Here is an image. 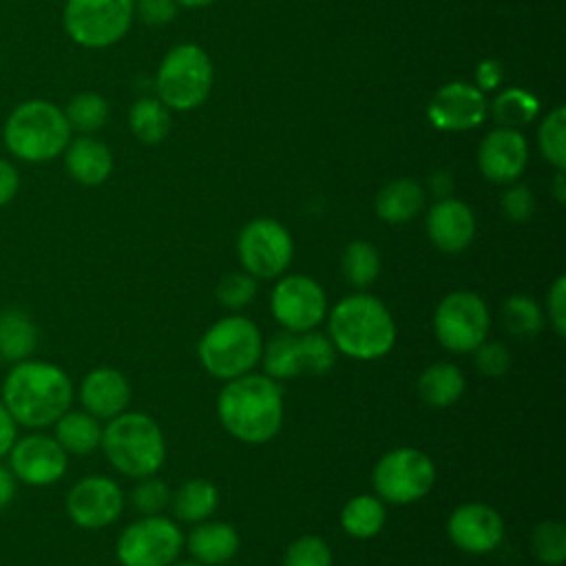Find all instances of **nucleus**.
I'll list each match as a JSON object with an SVG mask.
<instances>
[{"mask_svg":"<svg viewBox=\"0 0 566 566\" xmlns=\"http://www.w3.org/2000/svg\"><path fill=\"white\" fill-rule=\"evenodd\" d=\"M223 429L248 444L272 440L283 424V394L274 378L243 374L223 385L217 398Z\"/></svg>","mask_w":566,"mask_h":566,"instance_id":"1","label":"nucleus"},{"mask_svg":"<svg viewBox=\"0 0 566 566\" xmlns=\"http://www.w3.org/2000/svg\"><path fill=\"white\" fill-rule=\"evenodd\" d=\"M73 400L66 371L42 360H22L4 378L2 405L15 420L31 429L53 424Z\"/></svg>","mask_w":566,"mask_h":566,"instance_id":"2","label":"nucleus"},{"mask_svg":"<svg viewBox=\"0 0 566 566\" xmlns=\"http://www.w3.org/2000/svg\"><path fill=\"white\" fill-rule=\"evenodd\" d=\"M327 332L336 352L356 360L380 358L396 343L394 316L387 305L371 294L340 298L329 310Z\"/></svg>","mask_w":566,"mask_h":566,"instance_id":"3","label":"nucleus"},{"mask_svg":"<svg viewBox=\"0 0 566 566\" xmlns=\"http://www.w3.org/2000/svg\"><path fill=\"white\" fill-rule=\"evenodd\" d=\"M106 460L128 478L155 475L166 460V440L159 424L139 411H122L102 429Z\"/></svg>","mask_w":566,"mask_h":566,"instance_id":"4","label":"nucleus"},{"mask_svg":"<svg viewBox=\"0 0 566 566\" xmlns=\"http://www.w3.org/2000/svg\"><path fill=\"white\" fill-rule=\"evenodd\" d=\"M71 139L64 111L46 99H29L15 106L4 124V146L24 161H49Z\"/></svg>","mask_w":566,"mask_h":566,"instance_id":"5","label":"nucleus"},{"mask_svg":"<svg viewBox=\"0 0 566 566\" xmlns=\"http://www.w3.org/2000/svg\"><path fill=\"white\" fill-rule=\"evenodd\" d=\"M263 352V338L254 321L241 314L226 316L206 329L197 345L199 360L219 380L248 374Z\"/></svg>","mask_w":566,"mask_h":566,"instance_id":"6","label":"nucleus"},{"mask_svg":"<svg viewBox=\"0 0 566 566\" xmlns=\"http://www.w3.org/2000/svg\"><path fill=\"white\" fill-rule=\"evenodd\" d=\"M212 62L197 44H179L166 53L157 71L159 99L175 111L197 108L210 93Z\"/></svg>","mask_w":566,"mask_h":566,"instance_id":"7","label":"nucleus"},{"mask_svg":"<svg viewBox=\"0 0 566 566\" xmlns=\"http://www.w3.org/2000/svg\"><path fill=\"white\" fill-rule=\"evenodd\" d=\"M371 482L382 502L411 504L433 489L436 467L424 451L398 447L376 462Z\"/></svg>","mask_w":566,"mask_h":566,"instance_id":"8","label":"nucleus"},{"mask_svg":"<svg viewBox=\"0 0 566 566\" xmlns=\"http://www.w3.org/2000/svg\"><path fill=\"white\" fill-rule=\"evenodd\" d=\"M491 314L486 303L469 290L449 292L436 307L433 334L453 354H471L486 340Z\"/></svg>","mask_w":566,"mask_h":566,"instance_id":"9","label":"nucleus"},{"mask_svg":"<svg viewBox=\"0 0 566 566\" xmlns=\"http://www.w3.org/2000/svg\"><path fill=\"white\" fill-rule=\"evenodd\" d=\"M135 0H66L64 29L86 49L115 44L130 27Z\"/></svg>","mask_w":566,"mask_h":566,"instance_id":"10","label":"nucleus"},{"mask_svg":"<svg viewBox=\"0 0 566 566\" xmlns=\"http://www.w3.org/2000/svg\"><path fill=\"white\" fill-rule=\"evenodd\" d=\"M181 548L184 535L175 522L146 515L119 533L115 553L122 566H170Z\"/></svg>","mask_w":566,"mask_h":566,"instance_id":"11","label":"nucleus"},{"mask_svg":"<svg viewBox=\"0 0 566 566\" xmlns=\"http://www.w3.org/2000/svg\"><path fill=\"white\" fill-rule=\"evenodd\" d=\"M243 272L254 279H276L292 261L294 243L290 232L274 219H252L237 239Z\"/></svg>","mask_w":566,"mask_h":566,"instance_id":"12","label":"nucleus"},{"mask_svg":"<svg viewBox=\"0 0 566 566\" xmlns=\"http://www.w3.org/2000/svg\"><path fill=\"white\" fill-rule=\"evenodd\" d=\"M270 307L281 327L294 334L314 329L327 314L323 287L305 274L283 276L270 296Z\"/></svg>","mask_w":566,"mask_h":566,"instance_id":"13","label":"nucleus"},{"mask_svg":"<svg viewBox=\"0 0 566 566\" xmlns=\"http://www.w3.org/2000/svg\"><path fill=\"white\" fill-rule=\"evenodd\" d=\"M122 509L124 493L106 475H86L66 495V513L82 528H104L122 515Z\"/></svg>","mask_w":566,"mask_h":566,"instance_id":"14","label":"nucleus"},{"mask_svg":"<svg viewBox=\"0 0 566 566\" xmlns=\"http://www.w3.org/2000/svg\"><path fill=\"white\" fill-rule=\"evenodd\" d=\"M9 455L11 473L31 484L46 486L57 482L66 471V451L60 442L44 433H29L24 438H15Z\"/></svg>","mask_w":566,"mask_h":566,"instance_id":"15","label":"nucleus"},{"mask_svg":"<svg viewBox=\"0 0 566 566\" xmlns=\"http://www.w3.org/2000/svg\"><path fill=\"white\" fill-rule=\"evenodd\" d=\"M447 533L460 551L482 555L500 546L504 522L493 506L484 502H464L451 511Z\"/></svg>","mask_w":566,"mask_h":566,"instance_id":"16","label":"nucleus"},{"mask_svg":"<svg viewBox=\"0 0 566 566\" xmlns=\"http://www.w3.org/2000/svg\"><path fill=\"white\" fill-rule=\"evenodd\" d=\"M427 117L440 130H469L484 122L486 99L478 86L451 82L436 91Z\"/></svg>","mask_w":566,"mask_h":566,"instance_id":"17","label":"nucleus"},{"mask_svg":"<svg viewBox=\"0 0 566 566\" xmlns=\"http://www.w3.org/2000/svg\"><path fill=\"white\" fill-rule=\"evenodd\" d=\"M526 139L515 128L491 130L478 148V166L489 181L509 184L517 179L526 166Z\"/></svg>","mask_w":566,"mask_h":566,"instance_id":"18","label":"nucleus"},{"mask_svg":"<svg viewBox=\"0 0 566 566\" xmlns=\"http://www.w3.org/2000/svg\"><path fill=\"white\" fill-rule=\"evenodd\" d=\"M427 234L438 250L458 254L467 250L475 237V217L464 201L442 197L427 212Z\"/></svg>","mask_w":566,"mask_h":566,"instance_id":"19","label":"nucleus"},{"mask_svg":"<svg viewBox=\"0 0 566 566\" xmlns=\"http://www.w3.org/2000/svg\"><path fill=\"white\" fill-rule=\"evenodd\" d=\"M130 400V387L122 371L113 367H97L88 371L80 385V402L84 411L97 420L119 416Z\"/></svg>","mask_w":566,"mask_h":566,"instance_id":"20","label":"nucleus"},{"mask_svg":"<svg viewBox=\"0 0 566 566\" xmlns=\"http://www.w3.org/2000/svg\"><path fill=\"white\" fill-rule=\"evenodd\" d=\"M195 562L219 566L230 562L239 551V533L226 522H199L188 537H184Z\"/></svg>","mask_w":566,"mask_h":566,"instance_id":"21","label":"nucleus"},{"mask_svg":"<svg viewBox=\"0 0 566 566\" xmlns=\"http://www.w3.org/2000/svg\"><path fill=\"white\" fill-rule=\"evenodd\" d=\"M64 161L69 175L84 186H97L106 181L113 170V155L108 146L93 137H77L66 144Z\"/></svg>","mask_w":566,"mask_h":566,"instance_id":"22","label":"nucleus"},{"mask_svg":"<svg viewBox=\"0 0 566 566\" xmlns=\"http://www.w3.org/2000/svg\"><path fill=\"white\" fill-rule=\"evenodd\" d=\"M424 203V192L413 179H396L376 195V214L387 223H405L413 219Z\"/></svg>","mask_w":566,"mask_h":566,"instance_id":"23","label":"nucleus"},{"mask_svg":"<svg viewBox=\"0 0 566 566\" xmlns=\"http://www.w3.org/2000/svg\"><path fill=\"white\" fill-rule=\"evenodd\" d=\"M464 391V374L453 363H431L418 378V396L431 407H451Z\"/></svg>","mask_w":566,"mask_h":566,"instance_id":"24","label":"nucleus"},{"mask_svg":"<svg viewBox=\"0 0 566 566\" xmlns=\"http://www.w3.org/2000/svg\"><path fill=\"white\" fill-rule=\"evenodd\" d=\"M55 440L66 453L88 455L102 442V427L88 411H64L55 422Z\"/></svg>","mask_w":566,"mask_h":566,"instance_id":"25","label":"nucleus"},{"mask_svg":"<svg viewBox=\"0 0 566 566\" xmlns=\"http://www.w3.org/2000/svg\"><path fill=\"white\" fill-rule=\"evenodd\" d=\"M385 502L378 495H356L340 511V526L349 537L369 539L385 526Z\"/></svg>","mask_w":566,"mask_h":566,"instance_id":"26","label":"nucleus"},{"mask_svg":"<svg viewBox=\"0 0 566 566\" xmlns=\"http://www.w3.org/2000/svg\"><path fill=\"white\" fill-rule=\"evenodd\" d=\"M219 502L217 486L206 478L186 480L172 495V513L181 522H203L208 520Z\"/></svg>","mask_w":566,"mask_h":566,"instance_id":"27","label":"nucleus"},{"mask_svg":"<svg viewBox=\"0 0 566 566\" xmlns=\"http://www.w3.org/2000/svg\"><path fill=\"white\" fill-rule=\"evenodd\" d=\"M38 345V327L22 310L0 314V356L4 360H27Z\"/></svg>","mask_w":566,"mask_h":566,"instance_id":"28","label":"nucleus"},{"mask_svg":"<svg viewBox=\"0 0 566 566\" xmlns=\"http://www.w3.org/2000/svg\"><path fill=\"white\" fill-rule=\"evenodd\" d=\"M261 360L265 367V376L274 380L294 378L301 374V356H298V334L279 332L268 340L261 352Z\"/></svg>","mask_w":566,"mask_h":566,"instance_id":"29","label":"nucleus"},{"mask_svg":"<svg viewBox=\"0 0 566 566\" xmlns=\"http://www.w3.org/2000/svg\"><path fill=\"white\" fill-rule=\"evenodd\" d=\"M133 135L144 144H159L170 130V113L161 99H137L128 115Z\"/></svg>","mask_w":566,"mask_h":566,"instance_id":"30","label":"nucleus"},{"mask_svg":"<svg viewBox=\"0 0 566 566\" xmlns=\"http://www.w3.org/2000/svg\"><path fill=\"white\" fill-rule=\"evenodd\" d=\"M537 111H539V102L522 88H504L495 95L491 104L493 119L502 128H515V130L520 126H526L531 119H535Z\"/></svg>","mask_w":566,"mask_h":566,"instance_id":"31","label":"nucleus"},{"mask_svg":"<svg viewBox=\"0 0 566 566\" xmlns=\"http://www.w3.org/2000/svg\"><path fill=\"white\" fill-rule=\"evenodd\" d=\"M340 268L349 285L363 290L380 274V254L367 241H352L340 256Z\"/></svg>","mask_w":566,"mask_h":566,"instance_id":"32","label":"nucleus"},{"mask_svg":"<svg viewBox=\"0 0 566 566\" xmlns=\"http://www.w3.org/2000/svg\"><path fill=\"white\" fill-rule=\"evenodd\" d=\"M502 323L513 336L533 338L544 327V312L533 298L515 294L502 305Z\"/></svg>","mask_w":566,"mask_h":566,"instance_id":"33","label":"nucleus"},{"mask_svg":"<svg viewBox=\"0 0 566 566\" xmlns=\"http://www.w3.org/2000/svg\"><path fill=\"white\" fill-rule=\"evenodd\" d=\"M531 548L537 562L546 566H559L566 559V528L562 522L544 520L531 531Z\"/></svg>","mask_w":566,"mask_h":566,"instance_id":"34","label":"nucleus"},{"mask_svg":"<svg viewBox=\"0 0 566 566\" xmlns=\"http://www.w3.org/2000/svg\"><path fill=\"white\" fill-rule=\"evenodd\" d=\"M298 356H301V374L323 376L332 371L336 365V347L329 336L316 332H303L298 336Z\"/></svg>","mask_w":566,"mask_h":566,"instance_id":"35","label":"nucleus"},{"mask_svg":"<svg viewBox=\"0 0 566 566\" xmlns=\"http://www.w3.org/2000/svg\"><path fill=\"white\" fill-rule=\"evenodd\" d=\"M64 117L71 128H77L82 133H93L104 126L108 117V104L97 93H80L66 104Z\"/></svg>","mask_w":566,"mask_h":566,"instance_id":"36","label":"nucleus"},{"mask_svg":"<svg viewBox=\"0 0 566 566\" xmlns=\"http://www.w3.org/2000/svg\"><path fill=\"white\" fill-rule=\"evenodd\" d=\"M564 126H566V111L564 106H557L551 111L537 133L539 150L548 164H553L557 170L566 168V148H564Z\"/></svg>","mask_w":566,"mask_h":566,"instance_id":"37","label":"nucleus"},{"mask_svg":"<svg viewBox=\"0 0 566 566\" xmlns=\"http://www.w3.org/2000/svg\"><path fill=\"white\" fill-rule=\"evenodd\" d=\"M283 566H332V551L318 535H303L287 546Z\"/></svg>","mask_w":566,"mask_h":566,"instance_id":"38","label":"nucleus"},{"mask_svg":"<svg viewBox=\"0 0 566 566\" xmlns=\"http://www.w3.org/2000/svg\"><path fill=\"white\" fill-rule=\"evenodd\" d=\"M256 296V279L248 272H230L217 285V298L223 307L241 310Z\"/></svg>","mask_w":566,"mask_h":566,"instance_id":"39","label":"nucleus"},{"mask_svg":"<svg viewBox=\"0 0 566 566\" xmlns=\"http://www.w3.org/2000/svg\"><path fill=\"white\" fill-rule=\"evenodd\" d=\"M130 502L133 506L144 513V515H157L159 511H164L170 502V491L166 486V482L157 480L155 475L148 478H139V482L133 486L130 491Z\"/></svg>","mask_w":566,"mask_h":566,"instance_id":"40","label":"nucleus"},{"mask_svg":"<svg viewBox=\"0 0 566 566\" xmlns=\"http://www.w3.org/2000/svg\"><path fill=\"white\" fill-rule=\"evenodd\" d=\"M471 354H473V363H475L478 371L489 378L504 376L513 363L509 347L500 340H484Z\"/></svg>","mask_w":566,"mask_h":566,"instance_id":"41","label":"nucleus"},{"mask_svg":"<svg viewBox=\"0 0 566 566\" xmlns=\"http://www.w3.org/2000/svg\"><path fill=\"white\" fill-rule=\"evenodd\" d=\"M533 208H535V201L526 186H513L502 197V210H504L506 219L513 223L528 221L533 214Z\"/></svg>","mask_w":566,"mask_h":566,"instance_id":"42","label":"nucleus"},{"mask_svg":"<svg viewBox=\"0 0 566 566\" xmlns=\"http://www.w3.org/2000/svg\"><path fill=\"white\" fill-rule=\"evenodd\" d=\"M546 310L551 327L559 338L566 336V279L557 276L546 296Z\"/></svg>","mask_w":566,"mask_h":566,"instance_id":"43","label":"nucleus"},{"mask_svg":"<svg viewBox=\"0 0 566 566\" xmlns=\"http://www.w3.org/2000/svg\"><path fill=\"white\" fill-rule=\"evenodd\" d=\"M137 11L142 20L148 24H166L177 11V2L175 0H137Z\"/></svg>","mask_w":566,"mask_h":566,"instance_id":"44","label":"nucleus"},{"mask_svg":"<svg viewBox=\"0 0 566 566\" xmlns=\"http://www.w3.org/2000/svg\"><path fill=\"white\" fill-rule=\"evenodd\" d=\"M475 80L480 91H493L502 82V64L495 60H484L475 69Z\"/></svg>","mask_w":566,"mask_h":566,"instance_id":"45","label":"nucleus"},{"mask_svg":"<svg viewBox=\"0 0 566 566\" xmlns=\"http://www.w3.org/2000/svg\"><path fill=\"white\" fill-rule=\"evenodd\" d=\"M18 170L7 159H0V208L7 206L18 192Z\"/></svg>","mask_w":566,"mask_h":566,"instance_id":"46","label":"nucleus"},{"mask_svg":"<svg viewBox=\"0 0 566 566\" xmlns=\"http://www.w3.org/2000/svg\"><path fill=\"white\" fill-rule=\"evenodd\" d=\"M15 427H18L15 420L11 418L7 407L0 402V458H4L11 451V447H13V442L18 438V429Z\"/></svg>","mask_w":566,"mask_h":566,"instance_id":"47","label":"nucleus"},{"mask_svg":"<svg viewBox=\"0 0 566 566\" xmlns=\"http://www.w3.org/2000/svg\"><path fill=\"white\" fill-rule=\"evenodd\" d=\"M15 497V475L9 467L0 464V511L7 509Z\"/></svg>","mask_w":566,"mask_h":566,"instance_id":"48","label":"nucleus"},{"mask_svg":"<svg viewBox=\"0 0 566 566\" xmlns=\"http://www.w3.org/2000/svg\"><path fill=\"white\" fill-rule=\"evenodd\" d=\"M555 197H557V201L559 203H564L566 201V181H564V170H557V175H555Z\"/></svg>","mask_w":566,"mask_h":566,"instance_id":"49","label":"nucleus"},{"mask_svg":"<svg viewBox=\"0 0 566 566\" xmlns=\"http://www.w3.org/2000/svg\"><path fill=\"white\" fill-rule=\"evenodd\" d=\"M177 4H184V7H192V9H197V7H206V4H212L214 0H175Z\"/></svg>","mask_w":566,"mask_h":566,"instance_id":"50","label":"nucleus"},{"mask_svg":"<svg viewBox=\"0 0 566 566\" xmlns=\"http://www.w3.org/2000/svg\"><path fill=\"white\" fill-rule=\"evenodd\" d=\"M170 566H206V564H199V562H179V564H170Z\"/></svg>","mask_w":566,"mask_h":566,"instance_id":"51","label":"nucleus"}]
</instances>
